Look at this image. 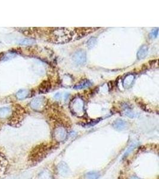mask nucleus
I'll return each instance as SVG.
<instances>
[{"label": "nucleus", "mask_w": 159, "mask_h": 179, "mask_svg": "<svg viewBox=\"0 0 159 179\" xmlns=\"http://www.w3.org/2000/svg\"><path fill=\"white\" fill-rule=\"evenodd\" d=\"M90 85H91V82L88 80H84L81 81L78 84L75 85L74 88L75 89H82L86 87H88Z\"/></svg>", "instance_id": "1a4fd4ad"}, {"label": "nucleus", "mask_w": 159, "mask_h": 179, "mask_svg": "<svg viewBox=\"0 0 159 179\" xmlns=\"http://www.w3.org/2000/svg\"><path fill=\"white\" fill-rule=\"evenodd\" d=\"M50 83L48 81H44L42 83L39 87V91L41 93H45L50 89Z\"/></svg>", "instance_id": "ddd939ff"}, {"label": "nucleus", "mask_w": 159, "mask_h": 179, "mask_svg": "<svg viewBox=\"0 0 159 179\" xmlns=\"http://www.w3.org/2000/svg\"><path fill=\"white\" fill-rule=\"evenodd\" d=\"M135 80V75L133 74L127 75L123 81V86L124 89H128L132 85L133 82Z\"/></svg>", "instance_id": "423d86ee"}, {"label": "nucleus", "mask_w": 159, "mask_h": 179, "mask_svg": "<svg viewBox=\"0 0 159 179\" xmlns=\"http://www.w3.org/2000/svg\"><path fill=\"white\" fill-rule=\"evenodd\" d=\"M113 127L117 130L122 131L126 129V128L128 127V124L123 119H118L114 122V123L113 124Z\"/></svg>", "instance_id": "0eeeda50"}, {"label": "nucleus", "mask_w": 159, "mask_h": 179, "mask_svg": "<svg viewBox=\"0 0 159 179\" xmlns=\"http://www.w3.org/2000/svg\"><path fill=\"white\" fill-rule=\"evenodd\" d=\"M135 147H136V144H131V145L129 146V148L128 149V150H127V151H126V152H125V153H124V156H128V155L129 154L130 152H132L133 149Z\"/></svg>", "instance_id": "f3484780"}, {"label": "nucleus", "mask_w": 159, "mask_h": 179, "mask_svg": "<svg viewBox=\"0 0 159 179\" xmlns=\"http://www.w3.org/2000/svg\"><path fill=\"white\" fill-rule=\"evenodd\" d=\"M97 43V38L92 37L90 39H89L88 42H87V47H88L89 48H93Z\"/></svg>", "instance_id": "2eb2a0df"}, {"label": "nucleus", "mask_w": 159, "mask_h": 179, "mask_svg": "<svg viewBox=\"0 0 159 179\" xmlns=\"http://www.w3.org/2000/svg\"><path fill=\"white\" fill-rule=\"evenodd\" d=\"M34 43V41L29 40V39H24L20 41L19 44L23 45H32Z\"/></svg>", "instance_id": "dca6fc26"}, {"label": "nucleus", "mask_w": 159, "mask_h": 179, "mask_svg": "<svg viewBox=\"0 0 159 179\" xmlns=\"http://www.w3.org/2000/svg\"><path fill=\"white\" fill-rule=\"evenodd\" d=\"M100 174L97 171H90L87 173L85 176V179H98Z\"/></svg>", "instance_id": "9b49d317"}, {"label": "nucleus", "mask_w": 159, "mask_h": 179, "mask_svg": "<svg viewBox=\"0 0 159 179\" xmlns=\"http://www.w3.org/2000/svg\"><path fill=\"white\" fill-rule=\"evenodd\" d=\"M11 112L10 109L9 107H2L0 109V118H6L10 115Z\"/></svg>", "instance_id": "f8f14e48"}, {"label": "nucleus", "mask_w": 159, "mask_h": 179, "mask_svg": "<svg viewBox=\"0 0 159 179\" xmlns=\"http://www.w3.org/2000/svg\"><path fill=\"white\" fill-rule=\"evenodd\" d=\"M149 52V47L146 45H142L141 47L140 48L137 53V58L139 60H142L144 59Z\"/></svg>", "instance_id": "6e6552de"}, {"label": "nucleus", "mask_w": 159, "mask_h": 179, "mask_svg": "<svg viewBox=\"0 0 159 179\" xmlns=\"http://www.w3.org/2000/svg\"><path fill=\"white\" fill-rule=\"evenodd\" d=\"M70 108L72 112L77 115L80 116L83 115L84 112V102L79 97L73 99L70 104Z\"/></svg>", "instance_id": "f03ea898"}, {"label": "nucleus", "mask_w": 159, "mask_h": 179, "mask_svg": "<svg viewBox=\"0 0 159 179\" xmlns=\"http://www.w3.org/2000/svg\"><path fill=\"white\" fill-rule=\"evenodd\" d=\"M67 135L66 130L62 127L57 128L54 131V137L56 140L61 142L64 140Z\"/></svg>", "instance_id": "39448f33"}, {"label": "nucleus", "mask_w": 159, "mask_h": 179, "mask_svg": "<svg viewBox=\"0 0 159 179\" xmlns=\"http://www.w3.org/2000/svg\"><path fill=\"white\" fill-rule=\"evenodd\" d=\"M29 95V91L27 90H20L16 94V96L18 99H23L27 97Z\"/></svg>", "instance_id": "4468645a"}, {"label": "nucleus", "mask_w": 159, "mask_h": 179, "mask_svg": "<svg viewBox=\"0 0 159 179\" xmlns=\"http://www.w3.org/2000/svg\"><path fill=\"white\" fill-rule=\"evenodd\" d=\"M75 28H54L53 31V41L55 43H66L71 40L75 36Z\"/></svg>", "instance_id": "f257e3e1"}, {"label": "nucleus", "mask_w": 159, "mask_h": 179, "mask_svg": "<svg viewBox=\"0 0 159 179\" xmlns=\"http://www.w3.org/2000/svg\"><path fill=\"white\" fill-rule=\"evenodd\" d=\"M72 59L73 62L77 65H83L87 61V54L84 50H77L73 54Z\"/></svg>", "instance_id": "7ed1b4c3"}, {"label": "nucleus", "mask_w": 159, "mask_h": 179, "mask_svg": "<svg viewBox=\"0 0 159 179\" xmlns=\"http://www.w3.org/2000/svg\"><path fill=\"white\" fill-rule=\"evenodd\" d=\"M45 105V98L44 97L36 98L34 99L31 103V106L32 108L36 110H41L44 107Z\"/></svg>", "instance_id": "20e7f679"}, {"label": "nucleus", "mask_w": 159, "mask_h": 179, "mask_svg": "<svg viewBox=\"0 0 159 179\" xmlns=\"http://www.w3.org/2000/svg\"><path fill=\"white\" fill-rule=\"evenodd\" d=\"M158 31H159V29L158 28H156V29L153 30L152 32H151V36L153 37V38H156L158 35Z\"/></svg>", "instance_id": "a211bd4d"}, {"label": "nucleus", "mask_w": 159, "mask_h": 179, "mask_svg": "<svg viewBox=\"0 0 159 179\" xmlns=\"http://www.w3.org/2000/svg\"><path fill=\"white\" fill-rule=\"evenodd\" d=\"M58 170H59V172L62 175L64 176V174H67V173L68 172L69 168L64 162H61L58 165Z\"/></svg>", "instance_id": "9d476101"}]
</instances>
